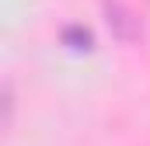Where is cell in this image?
<instances>
[{
	"label": "cell",
	"mask_w": 150,
	"mask_h": 146,
	"mask_svg": "<svg viewBox=\"0 0 150 146\" xmlns=\"http://www.w3.org/2000/svg\"><path fill=\"white\" fill-rule=\"evenodd\" d=\"M105 14H108V28H112L115 38L133 42V38L140 35V21L133 18V11H129L126 4H119V0H105Z\"/></svg>",
	"instance_id": "cell-1"
},
{
	"label": "cell",
	"mask_w": 150,
	"mask_h": 146,
	"mask_svg": "<svg viewBox=\"0 0 150 146\" xmlns=\"http://www.w3.org/2000/svg\"><path fill=\"white\" fill-rule=\"evenodd\" d=\"M63 42L70 45V49H91V32L84 28V25H70V28H63Z\"/></svg>",
	"instance_id": "cell-2"
},
{
	"label": "cell",
	"mask_w": 150,
	"mask_h": 146,
	"mask_svg": "<svg viewBox=\"0 0 150 146\" xmlns=\"http://www.w3.org/2000/svg\"><path fill=\"white\" fill-rule=\"evenodd\" d=\"M0 101H4V115H0V125L7 129V125H11V118H14V87H11V80H4Z\"/></svg>",
	"instance_id": "cell-3"
}]
</instances>
